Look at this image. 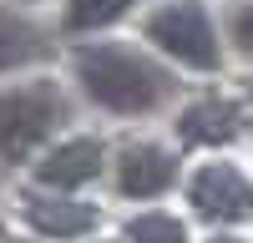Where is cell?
Segmentation results:
<instances>
[{"label": "cell", "instance_id": "cell-1", "mask_svg": "<svg viewBox=\"0 0 253 243\" xmlns=\"http://www.w3.org/2000/svg\"><path fill=\"white\" fill-rule=\"evenodd\" d=\"M76 81L96 107L117 117H142L157 112L172 96V71L157 66L147 51L122 46V40H91L76 51Z\"/></svg>", "mask_w": 253, "mask_h": 243}, {"label": "cell", "instance_id": "cell-2", "mask_svg": "<svg viewBox=\"0 0 253 243\" xmlns=\"http://www.w3.org/2000/svg\"><path fill=\"white\" fill-rule=\"evenodd\" d=\"M66 122V91L56 81L0 86V162H20Z\"/></svg>", "mask_w": 253, "mask_h": 243}, {"label": "cell", "instance_id": "cell-3", "mask_svg": "<svg viewBox=\"0 0 253 243\" xmlns=\"http://www.w3.org/2000/svg\"><path fill=\"white\" fill-rule=\"evenodd\" d=\"M147 40L157 51H167L172 61H182V66H198V71H218V61H223L218 31L198 0H167L162 10H152L147 15Z\"/></svg>", "mask_w": 253, "mask_h": 243}, {"label": "cell", "instance_id": "cell-4", "mask_svg": "<svg viewBox=\"0 0 253 243\" xmlns=\"http://www.w3.org/2000/svg\"><path fill=\"white\" fill-rule=\"evenodd\" d=\"M187 198H193V208L203 218H213V223H243V218H253V182L238 167H228V162L198 167L193 182H187Z\"/></svg>", "mask_w": 253, "mask_h": 243}, {"label": "cell", "instance_id": "cell-5", "mask_svg": "<svg viewBox=\"0 0 253 243\" xmlns=\"http://www.w3.org/2000/svg\"><path fill=\"white\" fill-rule=\"evenodd\" d=\"M101 167H107V147L96 137H66L36 162V177L46 188L66 193V188H86L91 177H101Z\"/></svg>", "mask_w": 253, "mask_h": 243}, {"label": "cell", "instance_id": "cell-6", "mask_svg": "<svg viewBox=\"0 0 253 243\" xmlns=\"http://www.w3.org/2000/svg\"><path fill=\"white\" fill-rule=\"evenodd\" d=\"M177 182V157L157 142H132L117 157V188L126 198H157Z\"/></svg>", "mask_w": 253, "mask_h": 243}, {"label": "cell", "instance_id": "cell-7", "mask_svg": "<svg viewBox=\"0 0 253 243\" xmlns=\"http://www.w3.org/2000/svg\"><path fill=\"white\" fill-rule=\"evenodd\" d=\"M238 132H243V112L223 96H203L193 107H182V117H177V137L187 147H223Z\"/></svg>", "mask_w": 253, "mask_h": 243}, {"label": "cell", "instance_id": "cell-8", "mask_svg": "<svg viewBox=\"0 0 253 243\" xmlns=\"http://www.w3.org/2000/svg\"><path fill=\"white\" fill-rule=\"evenodd\" d=\"M20 202H26L31 228L46 233V238H76V233H86L96 223V213L86 208V202H71V198H56V193H31Z\"/></svg>", "mask_w": 253, "mask_h": 243}, {"label": "cell", "instance_id": "cell-9", "mask_svg": "<svg viewBox=\"0 0 253 243\" xmlns=\"http://www.w3.org/2000/svg\"><path fill=\"white\" fill-rule=\"evenodd\" d=\"M46 51H51V40H46V31H41L31 15L0 5V76L31 66V61H41Z\"/></svg>", "mask_w": 253, "mask_h": 243}, {"label": "cell", "instance_id": "cell-10", "mask_svg": "<svg viewBox=\"0 0 253 243\" xmlns=\"http://www.w3.org/2000/svg\"><path fill=\"white\" fill-rule=\"evenodd\" d=\"M132 5L137 0H66V26L71 31H101L112 20H122Z\"/></svg>", "mask_w": 253, "mask_h": 243}, {"label": "cell", "instance_id": "cell-11", "mask_svg": "<svg viewBox=\"0 0 253 243\" xmlns=\"http://www.w3.org/2000/svg\"><path fill=\"white\" fill-rule=\"evenodd\" d=\"M126 238L132 243H187V228L172 213H142V218H132Z\"/></svg>", "mask_w": 253, "mask_h": 243}, {"label": "cell", "instance_id": "cell-12", "mask_svg": "<svg viewBox=\"0 0 253 243\" xmlns=\"http://www.w3.org/2000/svg\"><path fill=\"white\" fill-rule=\"evenodd\" d=\"M228 31H233V46L243 56H253V5H238L233 20H228Z\"/></svg>", "mask_w": 253, "mask_h": 243}, {"label": "cell", "instance_id": "cell-13", "mask_svg": "<svg viewBox=\"0 0 253 243\" xmlns=\"http://www.w3.org/2000/svg\"><path fill=\"white\" fill-rule=\"evenodd\" d=\"M213 243H238V238H213Z\"/></svg>", "mask_w": 253, "mask_h": 243}]
</instances>
